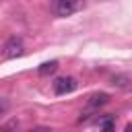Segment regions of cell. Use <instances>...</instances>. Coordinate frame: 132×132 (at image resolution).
<instances>
[{
	"mask_svg": "<svg viewBox=\"0 0 132 132\" xmlns=\"http://www.w3.org/2000/svg\"><path fill=\"white\" fill-rule=\"evenodd\" d=\"M107 101H109V95H107V93H95V95H91V97H89V107H91V109H95V107L105 105Z\"/></svg>",
	"mask_w": 132,
	"mask_h": 132,
	"instance_id": "277c9868",
	"label": "cell"
},
{
	"mask_svg": "<svg viewBox=\"0 0 132 132\" xmlns=\"http://www.w3.org/2000/svg\"><path fill=\"white\" fill-rule=\"evenodd\" d=\"M23 52H25V47H23V39H21V37H16V35L8 37V41L4 43V58L12 60V58L23 56Z\"/></svg>",
	"mask_w": 132,
	"mask_h": 132,
	"instance_id": "6da1fadb",
	"label": "cell"
},
{
	"mask_svg": "<svg viewBox=\"0 0 132 132\" xmlns=\"http://www.w3.org/2000/svg\"><path fill=\"white\" fill-rule=\"evenodd\" d=\"M113 85H118V87H124V85H126V78H124V76H118V78H113Z\"/></svg>",
	"mask_w": 132,
	"mask_h": 132,
	"instance_id": "52a82bcc",
	"label": "cell"
},
{
	"mask_svg": "<svg viewBox=\"0 0 132 132\" xmlns=\"http://www.w3.org/2000/svg\"><path fill=\"white\" fill-rule=\"evenodd\" d=\"M52 10L56 16H70L76 10V0H56Z\"/></svg>",
	"mask_w": 132,
	"mask_h": 132,
	"instance_id": "3957f363",
	"label": "cell"
},
{
	"mask_svg": "<svg viewBox=\"0 0 132 132\" xmlns=\"http://www.w3.org/2000/svg\"><path fill=\"white\" fill-rule=\"evenodd\" d=\"M99 128H105V130H111V128H113V122H111V120H103V122H99Z\"/></svg>",
	"mask_w": 132,
	"mask_h": 132,
	"instance_id": "8992f818",
	"label": "cell"
},
{
	"mask_svg": "<svg viewBox=\"0 0 132 132\" xmlns=\"http://www.w3.org/2000/svg\"><path fill=\"white\" fill-rule=\"evenodd\" d=\"M74 89H76V80L72 76H62V78L54 80V93L56 95H66V93H72Z\"/></svg>",
	"mask_w": 132,
	"mask_h": 132,
	"instance_id": "7a4b0ae2",
	"label": "cell"
},
{
	"mask_svg": "<svg viewBox=\"0 0 132 132\" xmlns=\"http://www.w3.org/2000/svg\"><path fill=\"white\" fill-rule=\"evenodd\" d=\"M58 70V62L56 60H50V62H43L41 66H39V76H47V74H54Z\"/></svg>",
	"mask_w": 132,
	"mask_h": 132,
	"instance_id": "5b68a950",
	"label": "cell"
}]
</instances>
